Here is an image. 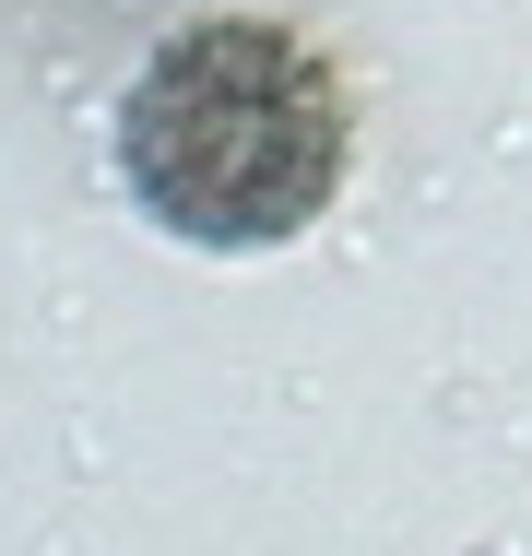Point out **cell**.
<instances>
[{
	"mask_svg": "<svg viewBox=\"0 0 532 556\" xmlns=\"http://www.w3.org/2000/svg\"><path fill=\"white\" fill-rule=\"evenodd\" d=\"M355 166V96L296 24L202 12L118 96V190L178 249H296Z\"/></svg>",
	"mask_w": 532,
	"mask_h": 556,
	"instance_id": "cell-1",
	"label": "cell"
}]
</instances>
